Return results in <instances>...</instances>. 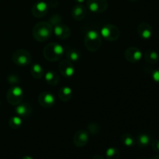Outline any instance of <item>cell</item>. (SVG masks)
Returning <instances> with one entry per match:
<instances>
[{"mask_svg":"<svg viewBox=\"0 0 159 159\" xmlns=\"http://www.w3.org/2000/svg\"><path fill=\"white\" fill-rule=\"evenodd\" d=\"M53 33V26L48 22H40L34 26L33 36L38 42H44L51 37Z\"/></svg>","mask_w":159,"mask_h":159,"instance_id":"1","label":"cell"},{"mask_svg":"<svg viewBox=\"0 0 159 159\" xmlns=\"http://www.w3.org/2000/svg\"><path fill=\"white\" fill-rule=\"evenodd\" d=\"M65 54L63 47L57 43H50L44 48L43 51V57L49 61H60Z\"/></svg>","mask_w":159,"mask_h":159,"instance_id":"2","label":"cell"},{"mask_svg":"<svg viewBox=\"0 0 159 159\" xmlns=\"http://www.w3.org/2000/svg\"><path fill=\"white\" fill-rule=\"evenodd\" d=\"M85 46L89 51H98L102 45V39L99 33L94 30H89L86 33L84 39Z\"/></svg>","mask_w":159,"mask_h":159,"instance_id":"3","label":"cell"},{"mask_svg":"<svg viewBox=\"0 0 159 159\" xmlns=\"http://www.w3.org/2000/svg\"><path fill=\"white\" fill-rule=\"evenodd\" d=\"M12 60L14 64L20 67L29 65L32 61V56L29 51L24 49H17L12 55Z\"/></svg>","mask_w":159,"mask_h":159,"instance_id":"4","label":"cell"},{"mask_svg":"<svg viewBox=\"0 0 159 159\" xmlns=\"http://www.w3.org/2000/svg\"><path fill=\"white\" fill-rule=\"evenodd\" d=\"M23 96L24 94H23V89L18 85H14L8 90L6 98L9 104L12 106H17L21 103Z\"/></svg>","mask_w":159,"mask_h":159,"instance_id":"5","label":"cell"},{"mask_svg":"<svg viewBox=\"0 0 159 159\" xmlns=\"http://www.w3.org/2000/svg\"><path fill=\"white\" fill-rule=\"evenodd\" d=\"M101 35L106 39L107 41L113 42L118 40L120 36V31L119 28L115 25L109 23L102 26L101 30Z\"/></svg>","mask_w":159,"mask_h":159,"instance_id":"6","label":"cell"},{"mask_svg":"<svg viewBox=\"0 0 159 159\" xmlns=\"http://www.w3.org/2000/svg\"><path fill=\"white\" fill-rule=\"evenodd\" d=\"M87 8L95 13L105 12L108 8L107 0H87Z\"/></svg>","mask_w":159,"mask_h":159,"instance_id":"7","label":"cell"},{"mask_svg":"<svg viewBox=\"0 0 159 159\" xmlns=\"http://www.w3.org/2000/svg\"><path fill=\"white\" fill-rule=\"evenodd\" d=\"M143 54L139 48L136 47H130L124 52V57L127 61L130 63H138L142 58Z\"/></svg>","mask_w":159,"mask_h":159,"instance_id":"8","label":"cell"},{"mask_svg":"<svg viewBox=\"0 0 159 159\" xmlns=\"http://www.w3.org/2000/svg\"><path fill=\"white\" fill-rule=\"evenodd\" d=\"M39 104L44 108H50L55 103V97L51 92H42L38 96Z\"/></svg>","mask_w":159,"mask_h":159,"instance_id":"9","label":"cell"},{"mask_svg":"<svg viewBox=\"0 0 159 159\" xmlns=\"http://www.w3.org/2000/svg\"><path fill=\"white\" fill-rule=\"evenodd\" d=\"M89 135L87 130L82 129L75 134L73 137V143L78 148H82L86 145L89 142Z\"/></svg>","mask_w":159,"mask_h":159,"instance_id":"10","label":"cell"},{"mask_svg":"<svg viewBox=\"0 0 159 159\" xmlns=\"http://www.w3.org/2000/svg\"><path fill=\"white\" fill-rule=\"evenodd\" d=\"M48 9H49L48 4H47L45 2L39 1L33 6L31 12L36 18H41L48 13Z\"/></svg>","mask_w":159,"mask_h":159,"instance_id":"11","label":"cell"},{"mask_svg":"<svg viewBox=\"0 0 159 159\" xmlns=\"http://www.w3.org/2000/svg\"><path fill=\"white\" fill-rule=\"evenodd\" d=\"M53 30H54L56 37L61 40H66L71 36V34L69 26L61 23L54 25V28L53 29Z\"/></svg>","mask_w":159,"mask_h":159,"instance_id":"12","label":"cell"},{"mask_svg":"<svg viewBox=\"0 0 159 159\" xmlns=\"http://www.w3.org/2000/svg\"><path fill=\"white\" fill-rule=\"evenodd\" d=\"M59 71L63 77L70 79L75 74V68L68 60H63L59 64Z\"/></svg>","mask_w":159,"mask_h":159,"instance_id":"13","label":"cell"},{"mask_svg":"<svg viewBox=\"0 0 159 159\" xmlns=\"http://www.w3.org/2000/svg\"><path fill=\"white\" fill-rule=\"evenodd\" d=\"M138 34L144 40H148L153 35V29L148 23L142 22L138 26Z\"/></svg>","mask_w":159,"mask_h":159,"instance_id":"14","label":"cell"},{"mask_svg":"<svg viewBox=\"0 0 159 159\" xmlns=\"http://www.w3.org/2000/svg\"><path fill=\"white\" fill-rule=\"evenodd\" d=\"M86 8L82 4H77L73 7L71 11V16L75 20L80 21L86 16Z\"/></svg>","mask_w":159,"mask_h":159,"instance_id":"15","label":"cell"},{"mask_svg":"<svg viewBox=\"0 0 159 159\" xmlns=\"http://www.w3.org/2000/svg\"><path fill=\"white\" fill-rule=\"evenodd\" d=\"M17 116L20 117L26 118L30 116L32 113V107L29 103H20L16 108Z\"/></svg>","mask_w":159,"mask_h":159,"instance_id":"16","label":"cell"},{"mask_svg":"<svg viewBox=\"0 0 159 159\" xmlns=\"http://www.w3.org/2000/svg\"><path fill=\"white\" fill-rule=\"evenodd\" d=\"M73 96L72 89L69 86H63L58 93V97L63 102H68Z\"/></svg>","mask_w":159,"mask_h":159,"instance_id":"17","label":"cell"},{"mask_svg":"<svg viewBox=\"0 0 159 159\" xmlns=\"http://www.w3.org/2000/svg\"><path fill=\"white\" fill-rule=\"evenodd\" d=\"M65 54H66L67 58L70 61L76 62L80 59V52L78 51L75 48H71V47L68 46L66 47L65 49Z\"/></svg>","mask_w":159,"mask_h":159,"instance_id":"18","label":"cell"},{"mask_svg":"<svg viewBox=\"0 0 159 159\" xmlns=\"http://www.w3.org/2000/svg\"><path fill=\"white\" fill-rule=\"evenodd\" d=\"M136 143L138 144V145L141 148H145L147 147L148 145L151 144V137L149 136L147 134H139L137 136L136 138Z\"/></svg>","mask_w":159,"mask_h":159,"instance_id":"19","label":"cell"},{"mask_svg":"<svg viewBox=\"0 0 159 159\" xmlns=\"http://www.w3.org/2000/svg\"><path fill=\"white\" fill-rule=\"evenodd\" d=\"M59 80H60V78H59L58 74L55 71H50L45 74V81L50 85H57Z\"/></svg>","mask_w":159,"mask_h":159,"instance_id":"20","label":"cell"},{"mask_svg":"<svg viewBox=\"0 0 159 159\" xmlns=\"http://www.w3.org/2000/svg\"><path fill=\"white\" fill-rule=\"evenodd\" d=\"M144 60L148 63L151 64V65H155L159 60V55L158 52L153 51V50H148L144 54Z\"/></svg>","mask_w":159,"mask_h":159,"instance_id":"21","label":"cell"},{"mask_svg":"<svg viewBox=\"0 0 159 159\" xmlns=\"http://www.w3.org/2000/svg\"><path fill=\"white\" fill-rule=\"evenodd\" d=\"M30 73L31 75L36 79H40L43 77L44 74L43 68L40 64H34L31 66L30 68Z\"/></svg>","mask_w":159,"mask_h":159,"instance_id":"22","label":"cell"},{"mask_svg":"<svg viewBox=\"0 0 159 159\" xmlns=\"http://www.w3.org/2000/svg\"><path fill=\"white\" fill-rule=\"evenodd\" d=\"M121 142L126 147H132L135 144L136 141L130 134H124L121 136Z\"/></svg>","mask_w":159,"mask_h":159,"instance_id":"23","label":"cell"},{"mask_svg":"<svg viewBox=\"0 0 159 159\" xmlns=\"http://www.w3.org/2000/svg\"><path fill=\"white\" fill-rule=\"evenodd\" d=\"M106 158L107 159H120V152L116 148H109L106 152Z\"/></svg>","mask_w":159,"mask_h":159,"instance_id":"24","label":"cell"},{"mask_svg":"<svg viewBox=\"0 0 159 159\" xmlns=\"http://www.w3.org/2000/svg\"><path fill=\"white\" fill-rule=\"evenodd\" d=\"M22 118L19 116H13L9 119V125L12 129H19L22 125Z\"/></svg>","mask_w":159,"mask_h":159,"instance_id":"25","label":"cell"},{"mask_svg":"<svg viewBox=\"0 0 159 159\" xmlns=\"http://www.w3.org/2000/svg\"><path fill=\"white\" fill-rule=\"evenodd\" d=\"M88 129L90 131V133L96 135L99 133V129L100 128H99V124H96V123H90L88 126Z\"/></svg>","mask_w":159,"mask_h":159,"instance_id":"26","label":"cell"},{"mask_svg":"<svg viewBox=\"0 0 159 159\" xmlns=\"http://www.w3.org/2000/svg\"><path fill=\"white\" fill-rule=\"evenodd\" d=\"M50 20H51V23H51V25L58 24V23H61V17L59 15H54L51 17Z\"/></svg>","mask_w":159,"mask_h":159,"instance_id":"27","label":"cell"},{"mask_svg":"<svg viewBox=\"0 0 159 159\" xmlns=\"http://www.w3.org/2000/svg\"><path fill=\"white\" fill-rule=\"evenodd\" d=\"M151 75H152V79H153L155 82L159 84V68L153 70V71H152V73H151Z\"/></svg>","mask_w":159,"mask_h":159,"instance_id":"28","label":"cell"},{"mask_svg":"<svg viewBox=\"0 0 159 159\" xmlns=\"http://www.w3.org/2000/svg\"><path fill=\"white\" fill-rule=\"evenodd\" d=\"M152 148L153 149L154 152H157L159 155V140H155L152 142Z\"/></svg>","mask_w":159,"mask_h":159,"instance_id":"29","label":"cell"},{"mask_svg":"<svg viewBox=\"0 0 159 159\" xmlns=\"http://www.w3.org/2000/svg\"><path fill=\"white\" fill-rule=\"evenodd\" d=\"M54 4L57 5L58 6V1L57 0H51V1L49 2V4H48V6H51V7H56L55 6H54Z\"/></svg>","mask_w":159,"mask_h":159,"instance_id":"30","label":"cell"},{"mask_svg":"<svg viewBox=\"0 0 159 159\" xmlns=\"http://www.w3.org/2000/svg\"><path fill=\"white\" fill-rule=\"evenodd\" d=\"M92 159H104V158H103V157L101 156V155H95L94 156H93V158H92Z\"/></svg>","mask_w":159,"mask_h":159,"instance_id":"31","label":"cell"},{"mask_svg":"<svg viewBox=\"0 0 159 159\" xmlns=\"http://www.w3.org/2000/svg\"><path fill=\"white\" fill-rule=\"evenodd\" d=\"M74 1L78 4H82L83 2H85V0H74Z\"/></svg>","mask_w":159,"mask_h":159,"instance_id":"32","label":"cell"},{"mask_svg":"<svg viewBox=\"0 0 159 159\" xmlns=\"http://www.w3.org/2000/svg\"><path fill=\"white\" fill-rule=\"evenodd\" d=\"M22 159H34V158L30 156H24V157H23V158Z\"/></svg>","mask_w":159,"mask_h":159,"instance_id":"33","label":"cell"},{"mask_svg":"<svg viewBox=\"0 0 159 159\" xmlns=\"http://www.w3.org/2000/svg\"><path fill=\"white\" fill-rule=\"evenodd\" d=\"M150 159H159V155H155V156L152 157V158H151Z\"/></svg>","mask_w":159,"mask_h":159,"instance_id":"34","label":"cell"},{"mask_svg":"<svg viewBox=\"0 0 159 159\" xmlns=\"http://www.w3.org/2000/svg\"><path fill=\"white\" fill-rule=\"evenodd\" d=\"M128 1L133 2H138V1H140V0H128Z\"/></svg>","mask_w":159,"mask_h":159,"instance_id":"35","label":"cell"},{"mask_svg":"<svg viewBox=\"0 0 159 159\" xmlns=\"http://www.w3.org/2000/svg\"><path fill=\"white\" fill-rule=\"evenodd\" d=\"M39 1H40V0H39Z\"/></svg>","mask_w":159,"mask_h":159,"instance_id":"36","label":"cell"}]
</instances>
